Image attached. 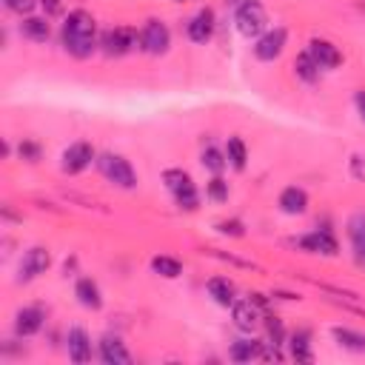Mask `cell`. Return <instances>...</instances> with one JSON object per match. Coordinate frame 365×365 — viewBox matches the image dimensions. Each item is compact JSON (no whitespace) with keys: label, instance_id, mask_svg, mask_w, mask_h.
<instances>
[{"label":"cell","instance_id":"29","mask_svg":"<svg viewBox=\"0 0 365 365\" xmlns=\"http://www.w3.org/2000/svg\"><path fill=\"white\" fill-rule=\"evenodd\" d=\"M205 194L214 200V202H225L228 200V182L220 177V174H214V180L208 182V188H205Z\"/></svg>","mask_w":365,"mask_h":365},{"label":"cell","instance_id":"4","mask_svg":"<svg viewBox=\"0 0 365 365\" xmlns=\"http://www.w3.org/2000/svg\"><path fill=\"white\" fill-rule=\"evenodd\" d=\"M97 168H100L103 177H106L108 182H114L117 188H134V185H137V174H134L131 163H128L123 154H111V151L100 154V157H97Z\"/></svg>","mask_w":365,"mask_h":365},{"label":"cell","instance_id":"5","mask_svg":"<svg viewBox=\"0 0 365 365\" xmlns=\"http://www.w3.org/2000/svg\"><path fill=\"white\" fill-rule=\"evenodd\" d=\"M137 43H140V37H137V31H134L131 26H114V29H108V31L103 34V40H100V46H103V51H106L108 57H123V54H128L131 48H137Z\"/></svg>","mask_w":365,"mask_h":365},{"label":"cell","instance_id":"37","mask_svg":"<svg viewBox=\"0 0 365 365\" xmlns=\"http://www.w3.org/2000/svg\"><path fill=\"white\" fill-rule=\"evenodd\" d=\"M177 3H185V0H177Z\"/></svg>","mask_w":365,"mask_h":365},{"label":"cell","instance_id":"21","mask_svg":"<svg viewBox=\"0 0 365 365\" xmlns=\"http://www.w3.org/2000/svg\"><path fill=\"white\" fill-rule=\"evenodd\" d=\"M265 351H262V342L259 339H237L228 351V356L234 362H251V359H259Z\"/></svg>","mask_w":365,"mask_h":365},{"label":"cell","instance_id":"36","mask_svg":"<svg viewBox=\"0 0 365 365\" xmlns=\"http://www.w3.org/2000/svg\"><path fill=\"white\" fill-rule=\"evenodd\" d=\"M354 103H356V111H359V117H362V123H365V88L354 94Z\"/></svg>","mask_w":365,"mask_h":365},{"label":"cell","instance_id":"15","mask_svg":"<svg viewBox=\"0 0 365 365\" xmlns=\"http://www.w3.org/2000/svg\"><path fill=\"white\" fill-rule=\"evenodd\" d=\"M43 319H46V314L40 308L29 305V308L17 311V317H14V334L17 336H34L43 328Z\"/></svg>","mask_w":365,"mask_h":365},{"label":"cell","instance_id":"32","mask_svg":"<svg viewBox=\"0 0 365 365\" xmlns=\"http://www.w3.org/2000/svg\"><path fill=\"white\" fill-rule=\"evenodd\" d=\"M17 154H20L23 160H29V163H37V160H40V145H37L34 140H23L20 148H17Z\"/></svg>","mask_w":365,"mask_h":365},{"label":"cell","instance_id":"17","mask_svg":"<svg viewBox=\"0 0 365 365\" xmlns=\"http://www.w3.org/2000/svg\"><path fill=\"white\" fill-rule=\"evenodd\" d=\"M74 297H77V302H80L83 308H88V311H100V308H103V294H100V288H97V282H94L91 277H80V279H77Z\"/></svg>","mask_w":365,"mask_h":365},{"label":"cell","instance_id":"8","mask_svg":"<svg viewBox=\"0 0 365 365\" xmlns=\"http://www.w3.org/2000/svg\"><path fill=\"white\" fill-rule=\"evenodd\" d=\"M94 157H97V154H94V145L86 143V140H77V143H71V145L63 151L60 168H63L66 174H80V171H86V168L91 165Z\"/></svg>","mask_w":365,"mask_h":365},{"label":"cell","instance_id":"3","mask_svg":"<svg viewBox=\"0 0 365 365\" xmlns=\"http://www.w3.org/2000/svg\"><path fill=\"white\" fill-rule=\"evenodd\" d=\"M234 26H237V31L242 34V37H259V34H265L268 31V14H265V9L257 3V0H245L242 6H237V11H234Z\"/></svg>","mask_w":365,"mask_h":365},{"label":"cell","instance_id":"7","mask_svg":"<svg viewBox=\"0 0 365 365\" xmlns=\"http://www.w3.org/2000/svg\"><path fill=\"white\" fill-rule=\"evenodd\" d=\"M285 43H288V31H285L282 26H274V29H268L265 34L257 37V43H254V57L262 60V63H271V60H277V57L282 54Z\"/></svg>","mask_w":365,"mask_h":365},{"label":"cell","instance_id":"20","mask_svg":"<svg viewBox=\"0 0 365 365\" xmlns=\"http://www.w3.org/2000/svg\"><path fill=\"white\" fill-rule=\"evenodd\" d=\"M348 240L354 245V254L359 262H365V214H354L348 217Z\"/></svg>","mask_w":365,"mask_h":365},{"label":"cell","instance_id":"12","mask_svg":"<svg viewBox=\"0 0 365 365\" xmlns=\"http://www.w3.org/2000/svg\"><path fill=\"white\" fill-rule=\"evenodd\" d=\"M185 34H188L191 43H208L211 34H214V11H211V9H200V11L188 20Z\"/></svg>","mask_w":365,"mask_h":365},{"label":"cell","instance_id":"6","mask_svg":"<svg viewBox=\"0 0 365 365\" xmlns=\"http://www.w3.org/2000/svg\"><path fill=\"white\" fill-rule=\"evenodd\" d=\"M171 46V31L163 20H148L140 31V48L148 54H165Z\"/></svg>","mask_w":365,"mask_h":365},{"label":"cell","instance_id":"11","mask_svg":"<svg viewBox=\"0 0 365 365\" xmlns=\"http://www.w3.org/2000/svg\"><path fill=\"white\" fill-rule=\"evenodd\" d=\"M259 305L254 302V299H240V302H234L231 305V319H234V325L240 328V331H245V334H251L257 325H259Z\"/></svg>","mask_w":365,"mask_h":365},{"label":"cell","instance_id":"24","mask_svg":"<svg viewBox=\"0 0 365 365\" xmlns=\"http://www.w3.org/2000/svg\"><path fill=\"white\" fill-rule=\"evenodd\" d=\"M331 336H334L342 348H348V351H365V334H359V331L334 325V328H331Z\"/></svg>","mask_w":365,"mask_h":365},{"label":"cell","instance_id":"35","mask_svg":"<svg viewBox=\"0 0 365 365\" xmlns=\"http://www.w3.org/2000/svg\"><path fill=\"white\" fill-rule=\"evenodd\" d=\"M40 6H43V11H46V17L63 14V3H60V0H40Z\"/></svg>","mask_w":365,"mask_h":365},{"label":"cell","instance_id":"22","mask_svg":"<svg viewBox=\"0 0 365 365\" xmlns=\"http://www.w3.org/2000/svg\"><path fill=\"white\" fill-rule=\"evenodd\" d=\"M20 34L29 37V40H34V43H46L48 34H51V26L46 23V17H31V14H29V17L20 23Z\"/></svg>","mask_w":365,"mask_h":365},{"label":"cell","instance_id":"34","mask_svg":"<svg viewBox=\"0 0 365 365\" xmlns=\"http://www.w3.org/2000/svg\"><path fill=\"white\" fill-rule=\"evenodd\" d=\"M351 174H354V180L365 182V157L362 154H354L351 157Z\"/></svg>","mask_w":365,"mask_h":365},{"label":"cell","instance_id":"28","mask_svg":"<svg viewBox=\"0 0 365 365\" xmlns=\"http://www.w3.org/2000/svg\"><path fill=\"white\" fill-rule=\"evenodd\" d=\"M200 163H202V168H208L211 174H220L225 165H228V160H225V154L220 151V148H214V145H208L205 151H202V157H200Z\"/></svg>","mask_w":365,"mask_h":365},{"label":"cell","instance_id":"18","mask_svg":"<svg viewBox=\"0 0 365 365\" xmlns=\"http://www.w3.org/2000/svg\"><path fill=\"white\" fill-rule=\"evenodd\" d=\"M66 342H68V359L71 362H88L91 359V339L83 328H77V325L68 328Z\"/></svg>","mask_w":365,"mask_h":365},{"label":"cell","instance_id":"30","mask_svg":"<svg viewBox=\"0 0 365 365\" xmlns=\"http://www.w3.org/2000/svg\"><path fill=\"white\" fill-rule=\"evenodd\" d=\"M214 228H217L220 234H225V237H242V234H245V225H242L240 220H220Z\"/></svg>","mask_w":365,"mask_h":365},{"label":"cell","instance_id":"31","mask_svg":"<svg viewBox=\"0 0 365 365\" xmlns=\"http://www.w3.org/2000/svg\"><path fill=\"white\" fill-rule=\"evenodd\" d=\"M265 328H268V339H271V345H274V348H277V345H282V339H285L282 322H279L277 317H268V319H265Z\"/></svg>","mask_w":365,"mask_h":365},{"label":"cell","instance_id":"16","mask_svg":"<svg viewBox=\"0 0 365 365\" xmlns=\"http://www.w3.org/2000/svg\"><path fill=\"white\" fill-rule=\"evenodd\" d=\"M100 359H103L106 365H128V362H131V354L125 351V345L120 342V336L106 334V336L100 339Z\"/></svg>","mask_w":365,"mask_h":365},{"label":"cell","instance_id":"14","mask_svg":"<svg viewBox=\"0 0 365 365\" xmlns=\"http://www.w3.org/2000/svg\"><path fill=\"white\" fill-rule=\"evenodd\" d=\"M279 211L282 214H291V217H297V214H305V208H308V194H305V188H299V185H288V188H282L279 191Z\"/></svg>","mask_w":365,"mask_h":365},{"label":"cell","instance_id":"9","mask_svg":"<svg viewBox=\"0 0 365 365\" xmlns=\"http://www.w3.org/2000/svg\"><path fill=\"white\" fill-rule=\"evenodd\" d=\"M297 245H299L302 251H308V254H325V257H334V254L339 251L336 237H334L328 228H317V231H311V234H302V237L297 240Z\"/></svg>","mask_w":365,"mask_h":365},{"label":"cell","instance_id":"23","mask_svg":"<svg viewBox=\"0 0 365 365\" xmlns=\"http://www.w3.org/2000/svg\"><path fill=\"white\" fill-rule=\"evenodd\" d=\"M288 348H291V356L299 359V362H311L314 354H311V334L308 331H294L288 336Z\"/></svg>","mask_w":365,"mask_h":365},{"label":"cell","instance_id":"2","mask_svg":"<svg viewBox=\"0 0 365 365\" xmlns=\"http://www.w3.org/2000/svg\"><path fill=\"white\" fill-rule=\"evenodd\" d=\"M163 182L174 194V200H177V205L182 211H194L200 205V194H197V185H194V180H191L188 171H182V168H165L163 171Z\"/></svg>","mask_w":365,"mask_h":365},{"label":"cell","instance_id":"19","mask_svg":"<svg viewBox=\"0 0 365 365\" xmlns=\"http://www.w3.org/2000/svg\"><path fill=\"white\" fill-rule=\"evenodd\" d=\"M205 291H208V297H211L217 305H222V308H231V305L237 302L234 285H231V279H225V277H211V279L205 282Z\"/></svg>","mask_w":365,"mask_h":365},{"label":"cell","instance_id":"33","mask_svg":"<svg viewBox=\"0 0 365 365\" xmlns=\"http://www.w3.org/2000/svg\"><path fill=\"white\" fill-rule=\"evenodd\" d=\"M6 3V9H11V11H17V14H31L34 11V6H40V0H3Z\"/></svg>","mask_w":365,"mask_h":365},{"label":"cell","instance_id":"10","mask_svg":"<svg viewBox=\"0 0 365 365\" xmlns=\"http://www.w3.org/2000/svg\"><path fill=\"white\" fill-rule=\"evenodd\" d=\"M48 265H51V254H48V248H43V245H31V248L23 254V259H20V279H34V277L46 274Z\"/></svg>","mask_w":365,"mask_h":365},{"label":"cell","instance_id":"27","mask_svg":"<svg viewBox=\"0 0 365 365\" xmlns=\"http://www.w3.org/2000/svg\"><path fill=\"white\" fill-rule=\"evenodd\" d=\"M151 271L160 274V277H165V279H177L182 274V265H180V259L160 254V257H151Z\"/></svg>","mask_w":365,"mask_h":365},{"label":"cell","instance_id":"13","mask_svg":"<svg viewBox=\"0 0 365 365\" xmlns=\"http://www.w3.org/2000/svg\"><path fill=\"white\" fill-rule=\"evenodd\" d=\"M308 54L317 60L319 68H336V66L342 63L339 48H336L331 40H322V37H314V40L308 43Z\"/></svg>","mask_w":365,"mask_h":365},{"label":"cell","instance_id":"25","mask_svg":"<svg viewBox=\"0 0 365 365\" xmlns=\"http://www.w3.org/2000/svg\"><path fill=\"white\" fill-rule=\"evenodd\" d=\"M294 71H297V77L305 80V83H317V80H319V66H317V60H314L308 51L297 54V60H294Z\"/></svg>","mask_w":365,"mask_h":365},{"label":"cell","instance_id":"26","mask_svg":"<svg viewBox=\"0 0 365 365\" xmlns=\"http://www.w3.org/2000/svg\"><path fill=\"white\" fill-rule=\"evenodd\" d=\"M225 160H228V163H231V168H237V171H242V168H245L248 148H245V143H242L240 137H228V143H225Z\"/></svg>","mask_w":365,"mask_h":365},{"label":"cell","instance_id":"1","mask_svg":"<svg viewBox=\"0 0 365 365\" xmlns=\"http://www.w3.org/2000/svg\"><path fill=\"white\" fill-rule=\"evenodd\" d=\"M63 46L77 60H86V57L94 54V48H97V23L88 11H83V9L68 11V17L63 20Z\"/></svg>","mask_w":365,"mask_h":365}]
</instances>
